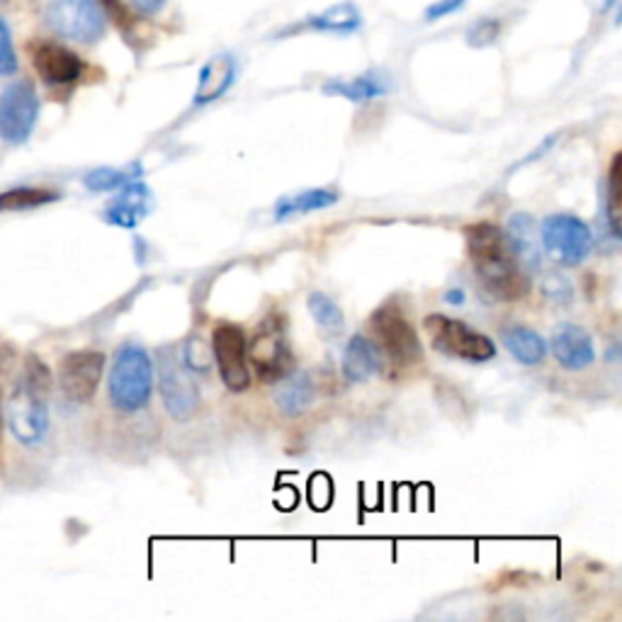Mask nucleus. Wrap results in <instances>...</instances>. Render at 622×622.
<instances>
[{
    "mask_svg": "<svg viewBox=\"0 0 622 622\" xmlns=\"http://www.w3.org/2000/svg\"><path fill=\"white\" fill-rule=\"evenodd\" d=\"M151 210H154V192H151L147 182L135 178L127 186H122L117 195L112 198L105 207V221L112 224V227L137 229L149 217Z\"/></svg>",
    "mask_w": 622,
    "mask_h": 622,
    "instance_id": "obj_14",
    "label": "nucleus"
},
{
    "mask_svg": "<svg viewBox=\"0 0 622 622\" xmlns=\"http://www.w3.org/2000/svg\"><path fill=\"white\" fill-rule=\"evenodd\" d=\"M384 367V355L372 339H367L363 333L351 335V341L345 343L341 370L343 377L351 384H365L370 382L375 375H380Z\"/></svg>",
    "mask_w": 622,
    "mask_h": 622,
    "instance_id": "obj_16",
    "label": "nucleus"
},
{
    "mask_svg": "<svg viewBox=\"0 0 622 622\" xmlns=\"http://www.w3.org/2000/svg\"><path fill=\"white\" fill-rule=\"evenodd\" d=\"M182 363L190 372H210L214 355H212V345H207L200 335H192V339L186 341V348H182Z\"/></svg>",
    "mask_w": 622,
    "mask_h": 622,
    "instance_id": "obj_28",
    "label": "nucleus"
},
{
    "mask_svg": "<svg viewBox=\"0 0 622 622\" xmlns=\"http://www.w3.org/2000/svg\"><path fill=\"white\" fill-rule=\"evenodd\" d=\"M107 394L112 409L119 414H139L154 394V363L144 345L125 343L115 353L110 367Z\"/></svg>",
    "mask_w": 622,
    "mask_h": 622,
    "instance_id": "obj_3",
    "label": "nucleus"
},
{
    "mask_svg": "<svg viewBox=\"0 0 622 622\" xmlns=\"http://www.w3.org/2000/svg\"><path fill=\"white\" fill-rule=\"evenodd\" d=\"M17 71V56L13 49V37L3 17H0V76H13Z\"/></svg>",
    "mask_w": 622,
    "mask_h": 622,
    "instance_id": "obj_29",
    "label": "nucleus"
},
{
    "mask_svg": "<svg viewBox=\"0 0 622 622\" xmlns=\"http://www.w3.org/2000/svg\"><path fill=\"white\" fill-rule=\"evenodd\" d=\"M233 80H237V59H233V54L221 52L217 56H212L200 71L192 105L205 107L214 103V100H219L221 96H227L229 88L233 86Z\"/></svg>",
    "mask_w": 622,
    "mask_h": 622,
    "instance_id": "obj_17",
    "label": "nucleus"
},
{
    "mask_svg": "<svg viewBox=\"0 0 622 622\" xmlns=\"http://www.w3.org/2000/svg\"><path fill=\"white\" fill-rule=\"evenodd\" d=\"M105 370L100 351H74L59 365V386L68 402L86 404L96 396Z\"/></svg>",
    "mask_w": 622,
    "mask_h": 622,
    "instance_id": "obj_12",
    "label": "nucleus"
},
{
    "mask_svg": "<svg viewBox=\"0 0 622 622\" xmlns=\"http://www.w3.org/2000/svg\"><path fill=\"white\" fill-rule=\"evenodd\" d=\"M555 360L569 372H581L596 363V345L584 326L564 321L555 326L553 339L547 343Z\"/></svg>",
    "mask_w": 622,
    "mask_h": 622,
    "instance_id": "obj_13",
    "label": "nucleus"
},
{
    "mask_svg": "<svg viewBox=\"0 0 622 622\" xmlns=\"http://www.w3.org/2000/svg\"><path fill=\"white\" fill-rule=\"evenodd\" d=\"M0 3H3V0H0Z\"/></svg>",
    "mask_w": 622,
    "mask_h": 622,
    "instance_id": "obj_35",
    "label": "nucleus"
},
{
    "mask_svg": "<svg viewBox=\"0 0 622 622\" xmlns=\"http://www.w3.org/2000/svg\"><path fill=\"white\" fill-rule=\"evenodd\" d=\"M156 370H158L161 402L166 406L168 416L176 418L180 423H188L190 418L198 414L200 392L195 382H192V375L186 363H182L178 351L173 348L158 351Z\"/></svg>",
    "mask_w": 622,
    "mask_h": 622,
    "instance_id": "obj_9",
    "label": "nucleus"
},
{
    "mask_svg": "<svg viewBox=\"0 0 622 622\" xmlns=\"http://www.w3.org/2000/svg\"><path fill=\"white\" fill-rule=\"evenodd\" d=\"M392 84L386 80L380 71H367V74L351 78V80H331V84L323 86L326 96H339L351 100V103H367V100L382 98L390 93Z\"/></svg>",
    "mask_w": 622,
    "mask_h": 622,
    "instance_id": "obj_19",
    "label": "nucleus"
},
{
    "mask_svg": "<svg viewBox=\"0 0 622 622\" xmlns=\"http://www.w3.org/2000/svg\"><path fill=\"white\" fill-rule=\"evenodd\" d=\"M339 202V192L326 190V188H312L294 192V195H284L275 202V219L284 221L292 217H300V214H312L319 210H329L331 205Z\"/></svg>",
    "mask_w": 622,
    "mask_h": 622,
    "instance_id": "obj_21",
    "label": "nucleus"
},
{
    "mask_svg": "<svg viewBox=\"0 0 622 622\" xmlns=\"http://www.w3.org/2000/svg\"><path fill=\"white\" fill-rule=\"evenodd\" d=\"M467 300V294L462 290H450V292H445V302L447 304H455V307H462Z\"/></svg>",
    "mask_w": 622,
    "mask_h": 622,
    "instance_id": "obj_33",
    "label": "nucleus"
},
{
    "mask_svg": "<svg viewBox=\"0 0 622 622\" xmlns=\"http://www.w3.org/2000/svg\"><path fill=\"white\" fill-rule=\"evenodd\" d=\"M608 227L613 239L620 241V154H615L613 163H610V173H608Z\"/></svg>",
    "mask_w": 622,
    "mask_h": 622,
    "instance_id": "obj_27",
    "label": "nucleus"
},
{
    "mask_svg": "<svg viewBox=\"0 0 622 622\" xmlns=\"http://www.w3.org/2000/svg\"><path fill=\"white\" fill-rule=\"evenodd\" d=\"M360 25L363 17L353 3H339L333 8H326L321 15H314L304 23V27L316 29V33H341V35L355 33V29H360Z\"/></svg>",
    "mask_w": 622,
    "mask_h": 622,
    "instance_id": "obj_23",
    "label": "nucleus"
},
{
    "mask_svg": "<svg viewBox=\"0 0 622 622\" xmlns=\"http://www.w3.org/2000/svg\"><path fill=\"white\" fill-rule=\"evenodd\" d=\"M49 390H52L49 367L37 355H27L23 377L8 399L10 433L23 445H37L49 431Z\"/></svg>",
    "mask_w": 622,
    "mask_h": 622,
    "instance_id": "obj_2",
    "label": "nucleus"
},
{
    "mask_svg": "<svg viewBox=\"0 0 622 622\" xmlns=\"http://www.w3.org/2000/svg\"><path fill=\"white\" fill-rule=\"evenodd\" d=\"M212 355L224 386L229 392H246L251 386L246 333L237 323H217L212 331Z\"/></svg>",
    "mask_w": 622,
    "mask_h": 622,
    "instance_id": "obj_10",
    "label": "nucleus"
},
{
    "mask_svg": "<svg viewBox=\"0 0 622 622\" xmlns=\"http://www.w3.org/2000/svg\"><path fill=\"white\" fill-rule=\"evenodd\" d=\"M131 8H137L144 15H156L166 5V0H129Z\"/></svg>",
    "mask_w": 622,
    "mask_h": 622,
    "instance_id": "obj_32",
    "label": "nucleus"
},
{
    "mask_svg": "<svg viewBox=\"0 0 622 622\" xmlns=\"http://www.w3.org/2000/svg\"><path fill=\"white\" fill-rule=\"evenodd\" d=\"M423 331L431 341L433 351L441 355H450V358L465 360V363H488L496 358V343L488 339L486 333L477 331L460 319L445 314H431L423 319Z\"/></svg>",
    "mask_w": 622,
    "mask_h": 622,
    "instance_id": "obj_4",
    "label": "nucleus"
},
{
    "mask_svg": "<svg viewBox=\"0 0 622 622\" xmlns=\"http://www.w3.org/2000/svg\"><path fill=\"white\" fill-rule=\"evenodd\" d=\"M307 307H309L314 323L319 326L321 335H326V339H339V335H343L345 316H343L339 304H335L329 294L319 292V290L312 292L309 300H307Z\"/></svg>",
    "mask_w": 622,
    "mask_h": 622,
    "instance_id": "obj_24",
    "label": "nucleus"
},
{
    "mask_svg": "<svg viewBox=\"0 0 622 622\" xmlns=\"http://www.w3.org/2000/svg\"><path fill=\"white\" fill-rule=\"evenodd\" d=\"M103 5H105L115 17H125V8H122L119 0H103Z\"/></svg>",
    "mask_w": 622,
    "mask_h": 622,
    "instance_id": "obj_34",
    "label": "nucleus"
},
{
    "mask_svg": "<svg viewBox=\"0 0 622 622\" xmlns=\"http://www.w3.org/2000/svg\"><path fill=\"white\" fill-rule=\"evenodd\" d=\"M246 348L253 370H256L263 382L275 384L280 382L284 375L292 372L294 355L288 343V326H284L282 316L270 314L268 319L258 326L256 335H253V341Z\"/></svg>",
    "mask_w": 622,
    "mask_h": 622,
    "instance_id": "obj_7",
    "label": "nucleus"
},
{
    "mask_svg": "<svg viewBox=\"0 0 622 622\" xmlns=\"http://www.w3.org/2000/svg\"><path fill=\"white\" fill-rule=\"evenodd\" d=\"M540 243L549 258L562 268L581 265L594 251V231L576 214H549L540 227Z\"/></svg>",
    "mask_w": 622,
    "mask_h": 622,
    "instance_id": "obj_5",
    "label": "nucleus"
},
{
    "mask_svg": "<svg viewBox=\"0 0 622 622\" xmlns=\"http://www.w3.org/2000/svg\"><path fill=\"white\" fill-rule=\"evenodd\" d=\"M39 117V96L29 80H15L0 93V139L25 144Z\"/></svg>",
    "mask_w": 622,
    "mask_h": 622,
    "instance_id": "obj_11",
    "label": "nucleus"
},
{
    "mask_svg": "<svg viewBox=\"0 0 622 622\" xmlns=\"http://www.w3.org/2000/svg\"><path fill=\"white\" fill-rule=\"evenodd\" d=\"M33 64L37 74L42 76V80L49 86H71L84 74V61H80V56L71 52V49L52 42L35 45Z\"/></svg>",
    "mask_w": 622,
    "mask_h": 622,
    "instance_id": "obj_15",
    "label": "nucleus"
},
{
    "mask_svg": "<svg viewBox=\"0 0 622 622\" xmlns=\"http://www.w3.org/2000/svg\"><path fill=\"white\" fill-rule=\"evenodd\" d=\"M47 25L71 42L96 45L103 39L107 23L98 0H49Z\"/></svg>",
    "mask_w": 622,
    "mask_h": 622,
    "instance_id": "obj_8",
    "label": "nucleus"
},
{
    "mask_svg": "<svg viewBox=\"0 0 622 622\" xmlns=\"http://www.w3.org/2000/svg\"><path fill=\"white\" fill-rule=\"evenodd\" d=\"M508 239H511V246L516 251L518 261L523 263V268H537L540 265V246L537 239L540 233L535 229V219L530 214H513L511 221H508Z\"/></svg>",
    "mask_w": 622,
    "mask_h": 622,
    "instance_id": "obj_22",
    "label": "nucleus"
},
{
    "mask_svg": "<svg viewBox=\"0 0 622 622\" xmlns=\"http://www.w3.org/2000/svg\"><path fill=\"white\" fill-rule=\"evenodd\" d=\"M370 329L375 333V343L386 360L394 367H414L423 358V345L418 339L414 323L396 304H384L370 319Z\"/></svg>",
    "mask_w": 622,
    "mask_h": 622,
    "instance_id": "obj_6",
    "label": "nucleus"
},
{
    "mask_svg": "<svg viewBox=\"0 0 622 622\" xmlns=\"http://www.w3.org/2000/svg\"><path fill=\"white\" fill-rule=\"evenodd\" d=\"M139 163H131L129 168H96L88 173L84 182L90 192H115L122 186H127L129 180L139 178Z\"/></svg>",
    "mask_w": 622,
    "mask_h": 622,
    "instance_id": "obj_26",
    "label": "nucleus"
},
{
    "mask_svg": "<svg viewBox=\"0 0 622 622\" xmlns=\"http://www.w3.org/2000/svg\"><path fill=\"white\" fill-rule=\"evenodd\" d=\"M467 256L472 261L477 280L498 302L525 300L533 280L518 261L508 233L492 221H477L465 229Z\"/></svg>",
    "mask_w": 622,
    "mask_h": 622,
    "instance_id": "obj_1",
    "label": "nucleus"
},
{
    "mask_svg": "<svg viewBox=\"0 0 622 622\" xmlns=\"http://www.w3.org/2000/svg\"><path fill=\"white\" fill-rule=\"evenodd\" d=\"M506 351L513 355V360L525 367H537L547 360V341L537 331L528 326H508L502 333Z\"/></svg>",
    "mask_w": 622,
    "mask_h": 622,
    "instance_id": "obj_20",
    "label": "nucleus"
},
{
    "mask_svg": "<svg viewBox=\"0 0 622 622\" xmlns=\"http://www.w3.org/2000/svg\"><path fill=\"white\" fill-rule=\"evenodd\" d=\"M465 3L467 0H437V3H433L431 8L426 10V17L428 20H441L445 15L457 13V10H460Z\"/></svg>",
    "mask_w": 622,
    "mask_h": 622,
    "instance_id": "obj_31",
    "label": "nucleus"
},
{
    "mask_svg": "<svg viewBox=\"0 0 622 622\" xmlns=\"http://www.w3.org/2000/svg\"><path fill=\"white\" fill-rule=\"evenodd\" d=\"M59 198H61L59 192L45 190V188H15V190H5V192H0V214L45 207V205H52V202H56Z\"/></svg>",
    "mask_w": 622,
    "mask_h": 622,
    "instance_id": "obj_25",
    "label": "nucleus"
},
{
    "mask_svg": "<svg viewBox=\"0 0 622 622\" xmlns=\"http://www.w3.org/2000/svg\"><path fill=\"white\" fill-rule=\"evenodd\" d=\"M498 35V23L496 20H479V23L469 29L467 42L472 47H486L492 45Z\"/></svg>",
    "mask_w": 622,
    "mask_h": 622,
    "instance_id": "obj_30",
    "label": "nucleus"
},
{
    "mask_svg": "<svg viewBox=\"0 0 622 622\" xmlns=\"http://www.w3.org/2000/svg\"><path fill=\"white\" fill-rule=\"evenodd\" d=\"M316 396V386L309 372L297 370L284 375L280 380L278 392H275V406L278 411L288 418H300L304 411L309 409Z\"/></svg>",
    "mask_w": 622,
    "mask_h": 622,
    "instance_id": "obj_18",
    "label": "nucleus"
}]
</instances>
